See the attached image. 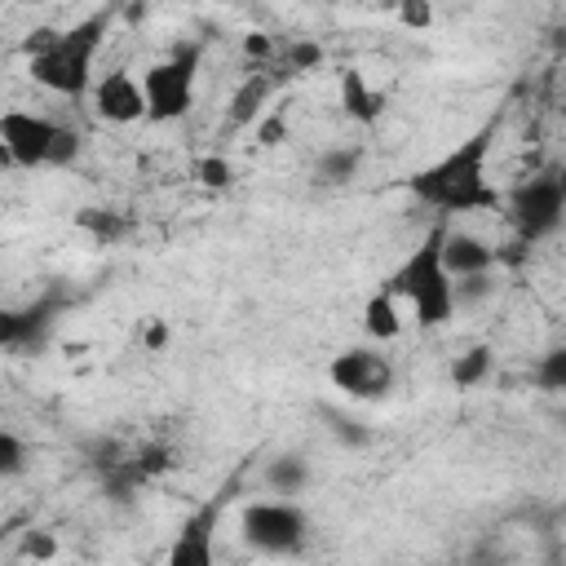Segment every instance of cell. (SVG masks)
Returning <instances> with one entry per match:
<instances>
[{
    "label": "cell",
    "instance_id": "4",
    "mask_svg": "<svg viewBox=\"0 0 566 566\" xmlns=\"http://www.w3.org/2000/svg\"><path fill=\"white\" fill-rule=\"evenodd\" d=\"M195 80H199V44H177L164 62L146 66V75H142L146 119L150 124L181 119L195 106Z\"/></svg>",
    "mask_w": 566,
    "mask_h": 566
},
{
    "label": "cell",
    "instance_id": "24",
    "mask_svg": "<svg viewBox=\"0 0 566 566\" xmlns=\"http://www.w3.org/2000/svg\"><path fill=\"white\" fill-rule=\"evenodd\" d=\"M195 177L203 181V186H212V190H221V186H230L234 181V168L226 164V159H199V168H195Z\"/></svg>",
    "mask_w": 566,
    "mask_h": 566
},
{
    "label": "cell",
    "instance_id": "27",
    "mask_svg": "<svg viewBox=\"0 0 566 566\" xmlns=\"http://www.w3.org/2000/svg\"><path fill=\"white\" fill-rule=\"evenodd\" d=\"M75 155H80V133H75V128H62V133H57V142H53L49 168H66Z\"/></svg>",
    "mask_w": 566,
    "mask_h": 566
},
{
    "label": "cell",
    "instance_id": "28",
    "mask_svg": "<svg viewBox=\"0 0 566 566\" xmlns=\"http://www.w3.org/2000/svg\"><path fill=\"white\" fill-rule=\"evenodd\" d=\"M398 18H402L407 27H416V31H424V27L433 22V4H429V0H398Z\"/></svg>",
    "mask_w": 566,
    "mask_h": 566
},
{
    "label": "cell",
    "instance_id": "21",
    "mask_svg": "<svg viewBox=\"0 0 566 566\" xmlns=\"http://www.w3.org/2000/svg\"><path fill=\"white\" fill-rule=\"evenodd\" d=\"M22 469H27V442L13 429H0V473L18 478Z\"/></svg>",
    "mask_w": 566,
    "mask_h": 566
},
{
    "label": "cell",
    "instance_id": "30",
    "mask_svg": "<svg viewBox=\"0 0 566 566\" xmlns=\"http://www.w3.org/2000/svg\"><path fill=\"white\" fill-rule=\"evenodd\" d=\"M243 53H252V57H265V53H270V40H265L261 31H252V35L243 40Z\"/></svg>",
    "mask_w": 566,
    "mask_h": 566
},
{
    "label": "cell",
    "instance_id": "7",
    "mask_svg": "<svg viewBox=\"0 0 566 566\" xmlns=\"http://www.w3.org/2000/svg\"><path fill=\"white\" fill-rule=\"evenodd\" d=\"M57 133H62V124H53V119H44L35 111H4L0 115L4 164H13V168H49Z\"/></svg>",
    "mask_w": 566,
    "mask_h": 566
},
{
    "label": "cell",
    "instance_id": "1",
    "mask_svg": "<svg viewBox=\"0 0 566 566\" xmlns=\"http://www.w3.org/2000/svg\"><path fill=\"white\" fill-rule=\"evenodd\" d=\"M495 124H482L473 137H464L455 150H447L438 164L407 177V190L438 208V212H491L500 208V190L486 181V155H491Z\"/></svg>",
    "mask_w": 566,
    "mask_h": 566
},
{
    "label": "cell",
    "instance_id": "16",
    "mask_svg": "<svg viewBox=\"0 0 566 566\" xmlns=\"http://www.w3.org/2000/svg\"><path fill=\"white\" fill-rule=\"evenodd\" d=\"M265 97H270V80H265V75L243 80V84L230 93V124H252V119H261Z\"/></svg>",
    "mask_w": 566,
    "mask_h": 566
},
{
    "label": "cell",
    "instance_id": "18",
    "mask_svg": "<svg viewBox=\"0 0 566 566\" xmlns=\"http://www.w3.org/2000/svg\"><path fill=\"white\" fill-rule=\"evenodd\" d=\"M75 226H80L84 234H93L97 243H115V239L128 230L124 212H115V208H80V212H75Z\"/></svg>",
    "mask_w": 566,
    "mask_h": 566
},
{
    "label": "cell",
    "instance_id": "25",
    "mask_svg": "<svg viewBox=\"0 0 566 566\" xmlns=\"http://www.w3.org/2000/svg\"><path fill=\"white\" fill-rule=\"evenodd\" d=\"M22 557L49 562V557H57V539H53L49 531H27V535H22Z\"/></svg>",
    "mask_w": 566,
    "mask_h": 566
},
{
    "label": "cell",
    "instance_id": "12",
    "mask_svg": "<svg viewBox=\"0 0 566 566\" xmlns=\"http://www.w3.org/2000/svg\"><path fill=\"white\" fill-rule=\"evenodd\" d=\"M212 526H217V509H199L172 539L168 562L172 566H212Z\"/></svg>",
    "mask_w": 566,
    "mask_h": 566
},
{
    "label": "cell",
    "instance_id": "23",
    "mask_svg": "<svg viewBox=\"0 0 566 566\" xmlns=\"http://www.w3.org/2000/svg\"><path fill=\"white\" fill-rule=\"evenodd\" d=\"M491 292H495V283H491V270L455 279V305H473V301H482V296H491Z\"/></svg>",
    "mask_w": 566,
    "mask_h": 566
},
{
    "label": "cell",
    "instance_id": "8",
    "mask_svg": "<svg viewBox=\"0 0 566 566\" xmlns=\"http://www.w3.org/2000/svg\"><path fill=\"white\" fill-rule=\"evenodd\" d=\"M327 376L336 389H345L349 398H385L394 389V367L367 349V345H349L327 363Z\"/></svg>",
    "mask_w": 566,
    "mask_h": 566
},
{
    "label": "cell",
    "instance_id": "31",
    "mask_svg": "<svg viewBox=\"0 0 566 566\" xmlns=\"http://www.w3.org/2000/svg\"><path fill=\"white\" fill-rule=\"evenodd\" d=\"M142 340H146V349H164V340H168V327H164V323H150Z\"/></svg>",
    "mask_w": 566,
    "mask_h": 566
},
{
    "label": "cell",
    "instance_id": "26",
    "mask_svg": "<svg viewBox=\"0 0 566 566\" xmlns=\"http://www.w3.org/2000/svg\"><path fill=\"white\" fill-rule=\"evenodd\" d=\"M287 62H292V71H314V66L323 62V44H314V40H296V44L287 49Z\"/></svg>",
    "mask_w": 566,
    "mask_h": 566
},
{
    "label": "cell",
    "instance_id": "5",
    "mask_svg": "<svg viewBox=\"0 0 566 566\" xmlns=\"http://www.w3.org/2000/svg\"><path fill=\"white\" fill-rule=\"evenodd\" d=\"M239 531L256 553L292 557V553L305 548L310 522H305V513H301V504L292 495H279V500H252L243 509V517H239Z\"/></svg>",
    "mask_w": 566,
    "mask_h": 566
},
{
    "label": "cell",
    "instance_id": "17",
    "mask_svg": "<svg viewBox=\"0 0 566 566\" xmlns=\"http://www.w3.org/2000/svg\"><path fill=\"white\" fill-rule=\"evenodd\" d=\"M305 482H310V464L301 455H274L265 464V486L274 495H296V491H305Z\"/></svg>",
    "mask_w": 566,
    "mask_h": 566
},
{
    "label": "cell",
    "instance_id": "11",
    "mask_svg": "<svg viewBox=\"0 0 566 566\" xmlns=\"http://www.w3.org/2000/svg\"><path fill=\"white\" fill-rule=\"evenodd\" d=\"M442 265L451 270V279L482 274L495 265V248L469 230H442Z\"/></svg>",
    "mask_w": 566,
    "mask_h": 566
},
{
    "label": "cell",
    "instance_id": "20",
    "mask_svg": "<svg viewBox=\"0 0 566 566\" xmlns=\"http://www.w3.org/2000/svg\"><path fill=\"white\" fill-rule=\"evenodd\" d=\"M535 385L544 394H566V345H553L539 363H535Z\"/></svg>",
    "mask_w": 566,
    "mask_h": 566
},
{
    "label": "cell",
    "instance_id": "10",
    "mask_svg": "<svg viewBox=\"0 0 566 566\" xmlns=\"http://www.w3.org/2000/svg\"><path fill=\"white\" fill-rule=\"evenodd\" d=\"M93 111L106 124H133L146 119V88L128 71H111L93 84Z\"/></svg>",
    "mask_w": 566,
    "mask_h": 566
},
{
    "label": "cell",
    "instance_id": "15",
    "mask_svg": "<svg viewBox=\"0 0 566 566\" xmlns=\"http://www.w3.org/2000/svg\"><path fill=\"white\" fill-rule=\"evenodd\" d=\"M363 164V150L358 146H336V150H323L318 164H314V181L318 186H345Z\"/></svg>",
    "mask_w": 566,
    "mask_h": 566
},
{
    "label": "cell",
    "instance_id": "2",
    "mask_svg": "<svg viewBox=\"0 0 566 566\" xmlns=\"http://www.w3.org/2000/svg\"><path fill=\"white\" fill-rule=\"evenodd\" d=\"M102 35H106V18L93 13L75 27H44L27 40V71L40 88L49 93H62V97H84L88 84H93V57L102 49Z\"/></svg>",
    "mask_w": 566,
    "mask_h": 566
},
{
    "label": "cell",
    "instance_id": "9",
    "mask_svg": "<svg viewBox=\"0 0 566 566\" xmlns=\"http://www.w3.org/2000/svg\"><path fill=\"white\" fill-rule=\"evenodd\" d=\"M57 310H62V296H57V292H44L40 301H31V305H22V310H9V314L0 318V345H4L9 354L40 349V345L49 340V327H53Z\"/></svg>",
    "mask_w": 566,
    "mask_h": 566
},
{
    "label": "cell",
    "instance_id": "29",
    "mask_svg": "<svg viewBox=\"0 0 566 566\" xmlns=\"http://www.w3.org/2000/svg\"><path fill=\"white\" fill-rule=\"evenodd\" d=\"M256 137H261V146H279V142H287V119H283V115H265L261 128H256Z\"/></svg>",
    "mask_w": 566,
    "mask_h": 566
},
{
    "label": "cell",
    "instance_id": "22",
    "mask_svg": "<svg viewBox=\"0 0 566 566\" xmlns=\"http://www.w3.org/2000/svg\"><path fill=\"white\" fill-rule=\"evenodd\" d=\"M172 464V447L168 442H146V447H137V455H133V469L142 473V478H155V473H164Z\"/></svg>",
    "mask_w": 566,
    "mask_h": 566
},
{
    "label": "cell",
    "instance_id": "13",
    "mask_svg": "<svg viewBox=\"0 0 566 566\" xmlns=\"http://www.w3.org/2000/svg\"><path fill=\"white\" fill-rule=\"evenodd\" d=\"M340 106H345V115H349V119H358V124H376V119H380L385 97L367 84V75H363V71H345V75H340Z\"/></svg>",
    "mask_w": 566,
    "mask_h": 566
},
{
    "label": "cell",
    "instance_id": "3",
    "mask_svg": "<svg viewBox=\"0 0 566 566\" xmlns=\"http://www.w3.org/2000/svg\"><path fill=\"white\" fill-rule=\"evenodd\" d=\"M385 287L402 296L420 327H447L455 314V279L442 265V230H433L389 279Z\"/></svg>",
    "mask_w": 566,
    "mask_h": 566
},
{
    "label": "cell",
    "instance_id": "14",
    "mask_svg": "<svg viewBox=\"0 0 566 566\" xmlns=\"http://www.w3.org/2000/svg\"><path fill=\"white\" fill-rule=\"evenodd\" d=\"M363 327H367V336H371V340H394V336L402 332L398 296H394L389 287H380V292H371V296H367V305H363Z\"/></svg>",
    "mask_w": 566,
    "mask_h": 566
},
{
    "label": "cell",
    "instance_id": "6",
    "mask_svg": "<svg viewBox=\"0 0 566 566\" xmlns=\"http://www.w3.org/2000/svg\"><path fill=\"white\" fill-rule=\"evenodd\" d=\"M509 221L526 243H539L566 221V172H535L509 195Z\"/></svg>",
    "mask_w": 566,
    "mask_h": 566
},
{
    "label": "cell",
    "instance_id": "19",
    "mask_svg": "<svg viewBox=\"0 0 566 566\" xmlns=\"http://www.w3.org/2000/svg\"><path fill=\"white\" fill-rule=\"evenodd\" d=\"M486 371H491V349H486V345H473L469 354H460V358L451 363V380H455L460 389H473L478 380H486Z\"/></svg>",
    "mask_w": 566,
    "mask_h": 566
}]
</instances>
